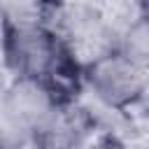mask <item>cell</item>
<instances>
[{
    "mask_svg": "<svg viewBox=\"0 0 149 149\" xmlns=\"http://www.w3.org/2000/svg\"><path fill=\"white\" fill-rule=\"evenodd\" d=\"M47 114V100L35 88H19L7 102V119L14 128L35 126Z\"/></svg>",
    "mask_w": 149,
    "mask_h": 149,
    "instance_id": "obj_1",
    "label": "cell"
},
{
    "mask_svg": "<svg viewBox=\"0 0 149 149\" xmlns=\"http://www.w3.org/2000/svg\"><path fill=\"white\" fill-rule=\"evenodd\" d=\"M95 84L102 95H107L109 100H119V98H128L135 91L137 79L128 65L114 61V63H105L102 68H98Z\"/></svg>",
    "mask_w": 149,
    "mask_h": 149,
    "instance_id": "obj_2",
    "label": "cell"
},
{
    "mask_svg": "<svg viewBox=\"0 0 149 149\" xmlns=\"http://www.w3.org/2000/svg\"><path fill=\"white\" fill-rule=\"evenodd\" d=\"M102 149H119V147H114V144H109V147H102Z\"/></svg>",
    "mask_w": 149,
    "mask_h": 149,
    "instance_id": "obj_3",
    "label": "cell"
}]
</instances>
